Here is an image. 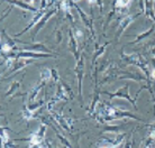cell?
I'll return each instance as SVG.
<instances>
[{"label": "cell", "mask_w": 155, "mask_h": 148, "mask_svg": "<svg viewBox=\"0 0 155 148\" xmlns=\"http://www.w3.org/2000/svg\"><path fill=\"white\" fill-rule=\"evenodd\" d=\"M102 94H107L110 97V99H114V98H120V99H125V100H127L134 105V108L135 110H137V105H136V101L135 100H133L130 95H129V84H126L125 86L123 88H119V89L117 90L116 92H109V91H104V92H101Z\"/></svg>", "instance_id": "1"}, {"label": "cell", "mask_w": 155, "mask_h": 148, "mask_svg": "<svg viewBox=\"0 0 155 148\" xmlns=\"http://www.w3.org/2000/svg\"><path fill=\"white\" fill-rule=\"evenodd\" d=\"M140 15H143V11L138 12V14H136V15H130V16H127V17H124L123 19L119 21V25H118V29H117L116 34H115V42L118 43L119 42V38L121 37V35L124 34V31L127 29V27L130 25V24L136 19V18H138Z\"/></svg>", "instance_id": "2"}, {"label": "cell", "mask_w": 155, "mask_h": 148, "mask_svg": "<svg viewBox=\"0 0 155 148\" xmlns=\"http://www.w3.org/2000/svg\"><path fill=\"white\" fill-rule=\"evenodd\" d=\"M73 6L75 7V9L78 10V14L81 17V20L83 21V24L85 25V27L90 31V34H91V37H92V40L94 43H97V36H96V33H94V28H93V19L92 17H89V15H87L81 8L79 7L75 2L73 4Z\"/></svg>", "instance_id": "3"}, {"label": "cell", "mask_w": 155, "mask_h": 148, "mask_svg": "<svg viewBox=\"0 0 155 148\" xmlns=\"http://www.w3.org/2000/svg\"><path fill=\"white\" fill-rule=\"evenodd\" d=\"M74 71H75L78 78V91H79V97H80V101L82 105V80L84 76V57H83V55L80 56L79 61L77 62V66Z\"/></svg>", "instance_id": "4"}, {"label": "cell", "mask_w": 155, "mask_h": 148, "mask_svg": "<svg viewBox=\"0 0 155 148\" xmlns=\"http://www.w3.org/2000/svg\"><path fill=\"white\" fill-rule=\"evenodd\" d=\"M56 11H58V8H56V7L51 8V9H48V10H47V12L44 15V17H43L42 19L39 20L38 24H37L36 26H34V27H33V31H31V39H34V37H36V35L38 34V31H41V29H42L45 25H46L47 20L50 19L51 17L54 15V14H56Z\"/></svg>", "instance_id": "5"}, {"label": "cell", "mask_w": 155, "mask_h": 148, "mask_svg": "<svg viewBox=\"0 0 155 148\" xmlns=\"http://www.w3.org/2000/svg\"><path fill=\"white\" fill-rule=\"evenodd\" d=\"M45 57H56L53 54L48 53H35L31 51H21L16 53V60L18 59H45Z\"/></svg>", "instance_id": "6"}, {"label": "cell", "mask_w": 155, "mask_h": 148, "mask_svg": "<svg viewBox=\"0 0 155 148\" xmlns=\"http://www.w3.org/2000/svg\"><path fill=\"white\" fill-rule=\"evenodd\" d=\"M46 12H47L46 9H42V8H39L38 12H37V14H35V17H34V18H33V20H31V23H29V25H27V26H26V27L24 28V29H23L21 31H19L18 34H15V37H16V38H17V37H19L20 35H23L24 33H26V31H28L31 27H34V26H36V25L38 24L39 20L42 19L43 17H44V15H45Z\"/></svg>", "instance_id": "7"}, {"label": "cell", "mask_w": 155, "mask_h": 148, "mask_svg": "<svg viewBox=\"0 0 155 148\" xmlns=\"http://www.w3.org/2000/svg\"><path fill=\"white\" fill-rule=\"evenodd\" d=\"M69 50H70V52L73 54L74 59H75V61H79V48H78V39L75 38V36H74V33L72 29H70L69 31Z\"/></svg>", "instance_id": "8"}, {"label": "cell", "mask_w": 155, "mask_h": 148, "mask_svg": "<svg viewBox=\"0 0 155 148\" xmlns=\"http://www.w3.org/2000/svg\"><path fill=\"white\" fill-rule=\"evenodd\" d=\"M34 61H35L34 59H18V60H16L15 63H14V65H12V69L9 71V73H7V74L8 75H12V74H14L15 72H18L19 70H21V69L26 67L27 65L31 64Z\"/></svg>", "instance_id": "9"}, {"label": "cell", "mask_w": 155, "mask_h": 148, "mask_svg": "<svg viewBox=\"0 0 155 148\" xmlns=\"http://www.w3.org/2000/svg\"><path fill=\"white\" fill-rule=\"evenodd\" d=\"M2 1H7L8 4L12 5V6H17V7L21 8L24 10H27V11H31V12H35L37 14L39 9L35 8L34 6L29 5L28 2H25V1H21V0H2Z\"/></svg>", "instance_id": "10"}, {"label": "cell", "mask_w": 155, "mask_h": 148, "mask_svg": "<svg viewBox=\"0 0 155 148\" xmlns=\"http://www.w3.org/2000/svg\"><path fill=\"white\" fill-rule=\"evenodd\" d=\"M17 51H31V52H35V51H39L42 53H48V54H52V52L47 48L44 44L42 43H36V44H31L28 45V47H18Z\"/></svg>", "instance_id": "11"}, {"label": "cell", "mask_w": 155, "mask_h": 148, "mask_svg": "<svg viewBox=\"0 0 155 148\" xmlns=\"http://www.w3.org/2000/svg\"><path fill=\"white\" fill-rule=\"evenodd\" d=\"M144 15L148 19H152L155 23V12H154V2L153 0H144Z\"/></svg>", "instance_id": "12"}, {"label": "cell", "mask_w": 155, "mask_h": 148, "mask_svg": "<svg viewBox=\"0 0 155 148\" xmlns=\"http://www.w3.org/2000/svg\"><path fill=\"white\" fill-rule=\"evenodd\" d=\"M45 130H46V127L44 125L41 126V128L38 129V131L36 134H34L33 136L31 137V145H39L44 140V134H45Z\"/></svg>", "instance_id": "13"}, {"label": "cell", "mask_w": 155, "mask_h": 148, "mask_svg": "<svg viewBox=\"0 0 155 148\" xmlns=\"http://www.w3.org/2000/svg\"><path fill=\"white\" fill-rule=\"evenodd\" d=\"M109 44H110V42H107V43H105L102 46H99L98 43H94V46L96 47H94V53H93V57H92V65H94L96 62H97V60L105 53L106 48H107V46H108Z\"/></svg>", "instance_id": "14"}, {"label": "cell", "mask_w": 155, "mask_h": 148, "mask_svg": "<svg viewBox=\"0 0 155 148\" xmlns=\"http://www.w3.org/2000/svg\"><path fill=\"white\" fill-rule=\"evenodd\" d=\"M154 31H155L154 25H152L151 28H148L146 31H144V33H142V34H140V35H137V36H136L135 40H133V42H130V43H128V45H134V44H137V43H140V42H142L143 39L148 38V37H150V36L154 33Z\"/></svg>", "instance_id": "15"}, {"label": "cell", "mask_w": 155, "mask_h": 148, "mask_svg": "<svg viewBox=\"0 0 155 148\" xmlns=\"http://www.w3.org/2000/svg\"><path fill=\"white\" fill-rule=\"evenodd\" d=\"M23 80V79H21ZM21 80L20 81H14L10 84V86H9V89L7 90V93H6V97H8V95H12V94H15L16 92H17V90H18V88L20 86V82H21Z\"/></svg>", "instance_id": "16"}, {"label": "cell", "mask_w": 155, "mask_h": 148, "mask_svg": "<svg viewBox=\"0 0 155 148\" xmlns=\"http://www.w3.org/2000/svg\"><path fill=\"white\" fill-rule=\"evenodd\" d=\"M45 83H46V82L42 81V80H41V81L38 82V84H37V86H36L35 89H34V90H33V91L31 92V97H29V99H28V101H29V102H33V100L35 99V97L37 95V93H38V91H39L41 89H42L43 86L45 85Z\"/></svg>", "instance_id": "17"}, {"label": "cell", "mask_w": 155, "mask_h": 148, "mask_svg": "<svg viewBox=\"0 0 155 148\" xmlns=\"http://www.w3.org/2000/svg\"><path fill=\"white\" fill-rule=\"evenodd\" d=\"M52 79V69H44V70H41V80L44 82L50 81Z\"/></svg>", "instance_id": "18"}, {"label": "cell", "mask_w": 155, "mask_h": 148, "mask_svg": "<svg viewBox=\"0 0 155 148\" xmlns=\"http://www.w3.org/2000/svg\"><path fill=\"white\" fill-rule=\"evenodd\" d=\"M55 1H56V0H41V8L48 10V8H50L51 6H53V4H54Z\"/></svg>", "instance_id": "19"}, {"label": "cell", "mask_w": 155, "mask_h": 148, "mask_svg": "<svg viewBox=\"0 0 155 148\" xmlns=\"http://www.w3.org/2000/svg\"><path fill=\"white\" fill-rule=\"evenodd\" d=\"M73 26V33H74V36H75V38L79 40V39H83L84 38V35H83V33H82L81 29H79L78 27H75V25H72Z\"/></svg>", "instance_id": "20"}, {"label": "cell", "mask_w": 155, "mask_h": 148, "mask_svg": "<svg viewBox=\"0 0 155 148\" xmlns=\"http://www.w3.org/2000/svg\"><path fill=\"white\" fill-rule=\"evenodd\" d=\"M61 84L63 85V88H64V90H65L66 94L69 95V98H71V99H72V98H73V92H72V89H70V86L68 85V84H65L63 81L61 82Z\"/></svg>", "instance_id": "21"}, {"label": "cell", "mask_w": 155, "mask_h": 148, "mask_svg": "<svg viewBox=\"0 0 155 148\" xmlns=\"http://www.w3.org/2000/svg\"><path fill=\"white\" fill-rule=\"evenodd\" d=\"M152 67H151V76H150V80H152V81H154L155 80V59L152 60Z\"/></svg>", "instance_id": "22"}, {"label": "cell", "mask_w": 155, "mask_h": 148, "mask_svg": "<svg viewBox=\"0 0 155 148\" xmlns=\"http://www.w3.org/2000/svg\"><path fill=\"white\" fill-rule=\"evenodd\" d=\"M52 79H53V81H54L55 83H58V82H60V76H58V71L54 70V69H52Z\"/></svg>", "instance_id": "23"}, {"label": "cell", "mask_w": 155, "mask_h": 148, "mask_svg": "<svg viewBox=\"0 0 155 148\" xmlns=\"http://www.w3.org/2000/svg\"><path fill=\"white\" fill-rule=\"evenodd\" d=\"M96 5L99 8V12L102 14L104 12V0H96Z\"/></svg>", "instance_id": "24"}, {"label": "cell", "mask_w": 155, "mask_h": 148, "mask_svg": "<svg viewBox=\"0 0 155 148\" xmlns=\"http://www.w3.org/2000/svg\"><path fill=\"white\" fill-rule=\"evenodd\" d=\"M56 43L60 44L61 43V40H62V34H61V31H56Z\"/></svg>", "instance_id": "25"}, {"label": "cell", "mask_w": 155, "mask_h": 148, "mask_svg": "<svg viewBox=\"0 0 155 148\" xmlns=\"http://www.w3.org/2000/svg\"><path fill=\"white\" fill-rule=\"evenodd\" d=\"M99 148H116L115 145H104V146H100Z\"/></svg>", "instance_id": "26"}, {"label": "cell", "mask_w": 155, "mask_h": 148, "mask_svg": "<svg viewBox=\"0 0 155 148\" xmlns=\"http://www.w3.org/2000/svg\"><path fill=\"white\" fill-rule=\"evenodd\" d=\"M151 55L155 59V47H153V48L151 50Z\"/></svg>", "instance_id": "27"}, {"label": "cell", "mask_w": 155, "mask_h": 148, "mask_svg": "<svg viewBox=\"0 0 155 148\" xmlns=\"http://www.w3.org/2000/svg\"><path fill=\"white\" fill-rule=\"evenodd\" d=\"M74 1H78V0H74Z\"/></svg>", "instance_id": "28"}, {"label": "cell", "mask_w": 155, "mask_h": 148, "mask_svg": "<svg viewBox=\"0 0 155 148\" xmlns=\"http://www.w3.org/2000/svg\"><path fill=\"white\" fill-rule=\"evenodd\" d=\"M146 148H150V147H146Z\"/></svg>", "instance_id": "29"}]
</instances>
